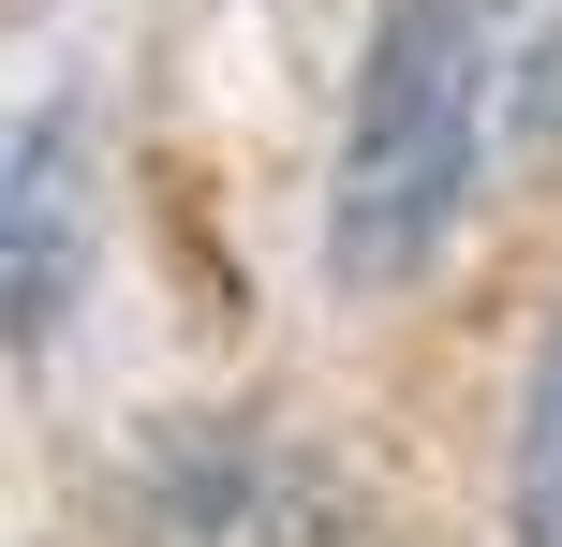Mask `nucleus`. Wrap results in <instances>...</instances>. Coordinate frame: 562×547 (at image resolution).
I'll return each mask as SVG.
<instances>
[{"label":"nucleus","mask_w":562,"mask_h":547,"mask_svg":"<svg viewBox=\"0 0 562 547\" xmlns=\"http://www.w3.org/2000/svg\"><path fill=\"white\" fill-rule=\"evenodd\" d=\"M89 252H104V134L59 89L0 134V355H45L75 326Z\"/></svg>","instance_id":"f03ea898"},{"label":"nucleus","mask_w":562,"mask_h":547,"mask_svg":"<svg viewBox=\"0 0 562 547\" xmlns=\"http://www.w3.org/2000/svg\"><path fill=\"white\" fill-rule=\"evenodd\" d=\"M488 75H504V0H370L356 104L326 178V266L340 296H400L445 266L488 178Z\"/></svg>","instance_id":"f257e3e1"},{"label":"nucleus","mask_w":562,"mask_h":547,"mask_svg":"<svg viewBox=\"0 0 562 547\" xmlns=\"http://www.w3.org/2000/svg\"><path fill=\"white\" fill-rule=\"evenodd\" d=\"M518 547H562V311L533 341V385H518Z\"/></svg>","instance_id":"7ed1b4c3"}]
</instances>
